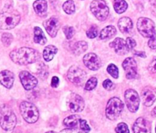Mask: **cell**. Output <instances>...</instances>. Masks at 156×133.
<instances>
[{
	"instance_id": "cell-27",
	"label": "cell",
	"mask_w": 156,
	"mask_h": 133,
	"mask_svg": "<svg viewBox=\"0 0 156 133\" xmlns=\"http://www.w3.org/2000/svg\"><path fill=\"white\" fill-rule=\"evenodd\" d=\"M62 9H63L64 12L68 15H71V14L74 13L76 11V7H75V3L73 0H68L66 2H64L63 6H62Z\"/></svg>"
},
{
	"instance_id": "cell-3",
	"label": "cell",
	"mask_w": 156,
	"mask_h": 133,
	"mask_svg": "<svg viewBox=\"0 0 156 133\" xmlns=\"http://www.w3.org/2000/svg\"><path fill=\"white\" fill-rule=\"evenodd\" d=\"M17 119L12 109L6 105L0 108V125L5 131H11L15 127Z\"/></svg>"
},
{
	"instance_id": "cell-43",
	"label": "cell",
	"mask_w": 156,
	"mask_h": 133,
	"mask_svg": "<svg viewBox=\"0 0 156 133\" xmlns=\"http://www.w3.org/2000/svg\"><path fill=\"white\" fill-rule=\"evenodd\" d=\"M46 133H57V132H56V131H49Z\"/></svg>"
},
{
	"instance_id": "cell-45",
	"label": "cell",
	"mask_w": 156,
	"mask_h": 133,
	"mask_svg": "<svg viewBox=\"0 0 156 133\" xmlns=\"http://www.w3.org/2000/svg\"><path fill=\"white\" fill-rule=\"evenodd\" d=\"M155 131H156V128H155Z\"/></svg>"
},
{
	"instance_id": "cell-42",
	"label": "cell",
	"mask_w": 156,
	"mask_h": 133,
	"mask_svg": "<svg viewBox=\"0 0 156 133\" xmlns=\"http://www.w3.org/2000/svg\"><path fill=\"white\" fill-rule=\"evenodd\" d=\"M152 115L153 116H156V106L155 108L153 109V110H152Z\"/></svg>"
},
{
	"instance_id": "cell-34",
	"label": "cell",
	"mask_w": 156,
	"mask_h": 133,
	"mask_svg": "<svg viewBox=\"0 0 156 133\" xmlns=\"http://www.w3.org/2000/svg\"><path fill=\"white\" fill-rule=\"evenodd\" d=\"M79 128H80L81 130H82V131L86 133L89 132L91 131V128H90V126L87 123L86 120H85V119H80V121H79Z\"/></svg>"
},
{
	"instance_id": "cell-26",
	"label": "cell",
	"mask_w": 156,
	"mask_h": 133,
	"mask_svg": "<svg viewBox=\"0 0 156 133\" xmlns=\"http://www.w3.org/2000/svg\"><path fill=\"white\" fill-rule=\"evenodd\" d=\"M128 5L125 0H114V8L117 13L122 14L127 9Z\"/></svg>"
},
{
	"instance_id": "cell-4",
	"label": "cell",
	"mask_w": 156,
	"mask_h": 133,
	"mask_svg": "<svg viewBox=\"0 0 156 133\" xmlns=\"http://www.w3.org/2000/svg\"><path fill=\"white\" fill-rule=\"evenodd\" d=\"M20 112L24 120L28 123H34L38 120L39 112L34 104L24 101L20 105Z\"/></svg>"
},
{
	"instance_id": "cell-21",
	"label": "cell",
	"mask_w": 156,
	"mask_h": 133,
	"mask_svg": "<svg viewBox=\"0 0 156 133\" xmlns=\"http://www.w3.org/2000/svg\"><path fill=\"white\" fill-rule=\"evenodd\" d=\"M34 41L37 44H41V45H44L47 43V40L46 38L45 35L43 32L42 29L39 27H35L34 29Z\"/></svg>"
},
{
	"instance_id": "cell-17",
	"label": "cell",
	"mask_w": 156,
	"mask_h": 133,
	"mask_svg": "<svg viewBox=\"0 0 156 133\" xmlns=\"http://www.w3.org/2000/svg\"><path fill=\"white\" fill-rule=\"evenodd\" d=\"M15 76L9 70H3L0 72V83L5 88L10 89L13 86Z\"/></svg>"
},
{
	"instance_id": "cell-28",
	"label": "cell",
	"mask_w": 156,
	"mask_h": 133,
	"mask_svg": "<svg viewBox=\"0 0 156 133\" xmlns=\"http://www.w3.org/2000/svg\"><path fill=\"white\" fill-rule=\"evenodd\" d=\"M98 84V79L96 77H91L85 85V90L90 91V90H92L97 87Z\"/></svg>"
},
{
	"instance_id": "cell-1",
	"label": "cell",
	"mask_w": 156,
	"mask_h": 133,
	"mask_svg": "<svg viewBox=\"0 0 156 133\" xmlns=\"http://www.w3.org/2000/svg\"><path fill=\"white\" fill-rule=\"evenodd\" d=\"M9 56L15 64L19 65H28L39 60L40 54L34 49L24 47L12 50Z\"/></svg>"
},
{
	"instance_id": "cell-38",
	"label": "cell",
	"mask_w": 156,
	"mask_h": 133,
	"mask_svg": "<svg viewBox=\"0 0 156 133\" xmlns=\"http://www.w3.org/2000/svg\"><path fill=\"white\" fill-rule=\"evenodd\" d=\"M149 70L151 73H156V57L152 59L149 65Z\"/></svg>"
},
{
	"instance_id": "cell-7",
	"label": "cell",
	"mask_w": 156,
	"mask_h": 133,
	"mask_svg": "<svg viewBox=\"0 0 156 133\" xmlns=\"http://www.w3.org/2000/svg\"><path fill=\"white\" fill-rule=\"evenodd\" d=\"M137 28L140 33L145 38L155 36V24L148 18H140L137 21Z\"/></svg>"
},
{
	"instance_id": "cell-5",
	"label": "cell",
	"mask_w": 156,
	"mask_h": 133,
	"mask_svg": "<svg viewBox=\"0 0 156 133\" xmlns=\"http://www.w3.org/2000/svg\"><path fill=\"white\" fill-rule=\"evenodd\" d=\"M123 102L117 97H113L109 99L106 106V116L111 120H115L120 116L123 109Z\"/></svg>"
},
{
	"instance_id": "cell-6",
	"label": "cell",
	"mask_w": 156,
	"mask_h": 133,
	"mask_svg": "<svg viewBox=\"0 0 156 133\" xmlns=\"http://www.w3.org/2000/svg\"><path fill=\"white\" fill-rule=\"evenodd\" d=\"M93 15L99 20L105 21L109 15V8L104 0H94L90 6Z\"/></svg>"
},
{
	"instance_id": "cell-18",
	"label": "cell",
	"mask_w": 156,
	"mask_h": 133,
	"mask_svg": "<svg viewBox=\"0 0 156 133\" xmlns=\"http://www.w3.org/2000/svg\"><path fill=\"white\" fill-rule=\"evenodd\" d=\"M142 99L146 106H151L156 99V93L151 89H144L142 92Z\"/></svg>"
},
{
	"instance_id": "cell-14",
	"label": "cell",
	"mask_w": 156,
	"mask_h": 133,
	"mask_svg": "<svg viewBox=\"0 0 156 133\" xmlns=\"http://www.w3.org/2000/svg\"><path fill=\"white\" fill-rule=\"evenodd\" d=\"M44 26L46 31L50 37L55 38L60 27V22L56 17H51L44 22Z\"/></svg>"
},
{
	"instance_id": "cell-10",
	"label": "cell",
	"mask_w": 156,
	"mask_h": 133,
	"mask_svg": "<svg viewBox=\"0 0 156 133\" xmlns=\"http://www.w3.org/2000/svg\"><path fill=\"white\" fill-rule=\"evenodd\" d=\"M19 78L21 84L26 90H31L37 85V79L29 72L24 70L19 73Z\"/></svg>"
},
{
	"instance_id": "cell-31",
	"label": "cell",
	"mask_w": 156,
	"mask_h": 133,
	"mask_svg": "<svg viewBox=\"0 0 156 133\" xmlns=\"http://www.w3.org/2000/svg\"><path fill=\"white\" fill-rule=\"evenodd\" d=\"M98 28L96 25L93 24L91 26L89 29L87 31L86 35L88 36V38H94L98 36Z\"/></svg>"
},
{
	"instance_id": "cell-13",
	"label": "cell",
	"mask_w": 156,
	"mask_h": 133,
	"mask_svg": "<svg viewBox=\"0 0 156 133\" xmlns=\"http://www.w3.org/2000/svg\"><path fill=\"white\" fill-rule=\"evenodd\" d=\"M84 64L91 70H97L101 67L102 63L99 57L94 53H88L83 57Z\"/></svg>"
},
{
	"instance_id": "cell-25",
	"label": "cell",
	"mask_w": 156,
	"mask_h": 133,
	"mask_svg": "<svg viewBox=\"0 0 156 133\" xmlns=\"http://www.w3.org/2000/svg\"><path fill=\"white\" fill-rule=\"evenodd\" d=\"M87 49H88V44L83 41H78V42L75 43L73 47H72L73 52L76 55H79L81 54L84 53Z\"/></svg>"
},
{
	"instance_id": "cell-24",
	"label": "cell",
	"mask_w": 156,
	"mask_h": 133,
	"mask_svg": "<svg viewBox=\"0 0 156 133\" xmlns=\"http://www.w3.org/2000/svg\"><path fill=\"white\" fill-rule=\"evenodd\" d=\"M79 121H80V117L79 116L72 115L64 119L63 124L67 128H76L79 123Z\"/></svg>"
},
{
	"instance_id": "cell-22",
	"label": "cell",
	"mask_w": 156,
	"mask_h": 133,
	"mask_svg": "<svg viewBox=\"0 0 156 133\" xmlns=\"http://www.w3.org/2000/svg\"><path fill=\"white\" fill-rule=\"evenodd\" d=\"M117 33L115 27L113 25H109L105 27V28L102 29L101 31L100 32V39L105 40L111 38L114 36Z\"/></svg>"
},
{
	"instance_id": "cell-36",
	"label": "cell",
	"mask_w": 156,
	"mask_h": 133,
	"mask_svg": "<svg viewBox=\"0 0 156 133\" xmlns=\"http://www.w3.org/2000/svg\"><path fill=\"white\" fill-rule=\"evenodd\" d=\"M60 133H86L85 131H83L82 130H79L76 129L75 128H67L66 129L62 130L60 131Z\"/></svg>"
},
{
	"instance_id": "cell-41",
	"label": "cell",
	"mask_w": 156,
	"mask_h": 133,
	"mask_svg": "<svg viewBox=\"0 0 156 133\" xmlns=\"http://www.w3.org/2000/svg\"><path fill=\"white\" fill-rule=\"evenodd\" d=\"M134 54L136 56L138 57H146V54L144 51H135L134 52Z\"/></svg>"
},
{
	"instance_id": "cell-23",
	"label": "cell",
	"mask_w": 156,
	"mask_h": 133,
	"mask_svg": "<svg viewBox=\"0 0 156 133\" xmlns=\"http://www.w3.org/2000/svg\"><path fill=\"white\" fill-rule=\"evenodd\" d=\"M58 49L54 45H48L44 48L43 51V57L46 61H50L53 60L54 55L57 53Z\"/></svg>"
},
{
	"instance_id": "cell-8",
	"label": "cell",
	"mask_w": 156,
	"mask_h": 133,
	"mask_svg": "<svg viewBox=\"0 0 156 133\" xmlns=\"http://www.w3.org/2000/svg\"><path fill=\"white\" fill-rule=\"evenodd\" d=\"M125 101L127 108L131 113H136L140 107V96L138 93L133 89H129L125 92Z\"/></svg>"
},
{
	"instance_id": "cell-11",
	"label": "cell",
	"mask_w": 156,
	"mask_h": 133,
	"mask_svg": "<svg viewBox=\"0 0 156 133\" xmlns=\"http://www.w3.org/2000/svg\"><path fill=\"white\" fill-rule=\"evenodd\" d=\"M69 107L72 113H80L85 108V101L79 94L72 93L69 97Z\"/></svg>"
},
{
	"instance_id": "cell-40",
	"label": "cell",
	"mask_w": 156,
	"mask_h": 133,
	"mask_svg": "<svg viewBox=\"0 0 156 133\" xmlns=\"http://www.w3.org/2000/svg\"><path fill=\"white\" fill-rule=\"evenodd\" d=\"M59 79L57 76H53L51 80V87L53 88H56L59 86Z\"/></svg>"
},
{
	"instance_id": "cell-39",
	"label": "cell",
	"mask_w": 156,
	"mask_h": 133,
	"mask_svg": "<svg viewBox=\"0 0 156 133\" xmlns=\"http://www.w3.org/2000/svg\"><path fill=\"white\" fill-rule=\"evenodd\" d=\"M148 44H149V47H150L151 49H153V50L156 49V38H155V36H153V37H152V38H150L149 42H148Z\"/></svg>"
},
{
	"instance_id": "cell-29",
	"label": "cell",
	"mask_w": 156,
	"mask_h": 133,
	"mask_svg": "<svg viewBox=\"0 0 156 133\" xmlns=\"http://www.w3.org/2000/svg\"><path fill=\"white\" fill-rule=\"evenodd\" d=\"M108 73L111 75L115 79H117L119 76V70L117 68V67L116 65H114V64H109V66L108 67V69H107Z\"/></svg>"
},
{
	"instance_id": "cell-20",
	"label": "cell",
	"mask_w": 156,
	"mask_h": 133,
	"mask_svg": "<svg viewBox=\"0 0 156 133\" xmlns=\"http://www.w3.org/2000/svg\"><path fill=\"white\" fill-rule=\"evenodd\" d=\"M33 7L36 13L40 16L46 14L47 10V2L45 0H37L33 4Z\"/></svg>"
},
{
	"instance_id": "cell-30",
	"label": "cell",
	"mask_w": 156,
	"mask_h": 133,
	"mask_svg": "<svg viewBox=\"0 0 156 133\" xmlns=\"http://www.w3.org/2000/svg\"><path fill=\"white\" fill-rule=\"evenodd\" d=\"M13 41V36L10 33H4L2 35V42L5 47H8L11 44Z\"/></svg>"
},
{
	"instance_id": "cell-15",
	"label": "cell",
	"mask_w": 156,
	"mask_h": 133,
	"mask_svg": "<svg viewBox=\"0 0 156 133\" xmlns=\"http://www.w3.org/2000/svg\"><path fill=\"white\" fill-rule=\"evenodd\" d=\"M133 133H151V125L144 118H138L133 126Z\"/></svg>"
},
{
	"instance_id": "cell-2",
	"label": "cell",
	"mask_w": 156,
	"mask_h": 133,
	"mask_svg": "<svg viewBox=\"0 0 156 133\" xmlns=\"http://www.w3.org/2000/svg\"><path fill=\"white\" fill-rule=\"evenodd\" d=\"M21 16L18 12L11 7L5 8L0 13V29H12L19 23Z\"/></svg>"
},
{
	"instance_id": "cell-32",
	"label": "cell",
	"mask_w": 156,
	"mask_h": 133,
	"mask_svg": "<svg viewBox=\"0 0 156 133\" xmlns=\"http://www.w3.org/2000/svg\"><path fill=\"white\" fill-rule=\"evenodd\" d=\"M64 34L68 40H70L75 35V29L72 26H65L62 28Z\"/></svg>"
},
{
	"instance_id": "cell-37",
	"label": "cell",
	"mask_w": 156,
	"mask_h": 133,
	"mask_svg": "<svg viewBox=\"0 0 156 133\" xmlns=\"http://www.w3.org/2000/svg\"><path fill=\"white\" fill-rule=\"evenodd\" d=\"M126 44H127V46H128V47H129V50H131V49H133L134 47H136V42L135 40L132 38H126Z\"/></svg>"
},
{
	"instance_id": "cell-44",
	"label": "cell",
	"mask_w": 156,
	"mask_h": 133,
	"mask_svg": "<svg viewBox=\"0 0 156 133\" xmlns=\"http://www.w3.org/2000/svg\"><path fill=\"white\" fill-rule=\"evenodd\" d=\"M56 0H50V2H51V3L55 2H56Z\"/></svg>"
},
{
	"instance_id": "cell-35",
	"label": "cell",
	"mask_w": 156,
	"mask_h": 133,
	"mask_svg": "<svg viewBox=\"0 0 156 133\" xmlns=\"http://www.w3.org/2000/svg\"><path fill=\"white\" fill-rule=\"evenodd\" d=\"M103 87L104 88L106 89L107 90H112L115 88V86H114V83L109 79H105L103 82Z\"/></svg>"
},
{
	"instance_id": "cell-9",
	"label": "cell",
	"mask_w": 156,
	"mask_h": 133,
	"mask_svg": "<svg viewBox=\"0 0 156 133\" xmlns=\"http://www.w3.org/2000/svg\"><path fill=\"white\" fill-rule=\"evenodd\" d=\"M67 77L69 79L70 82L76 85H81L86 79V73L79 67L73 66L69 70Z\"/></svg>"
},
{
	"instance_id": "cell-12",
	"label": "cell",
	"mask_w": 156,
	"mask_h": 133,
	"mask_svg": "<svg viewBox=\"0 0 156 133\" xmlns=\"http://www.w3.org/2000/svg\"><path fill=\"white\" fill-rule=\"evenodd\" d=\"M123 70L126 72L127 79H135L137 76L136 62L133 57H127L123 62Z\"/></svg>"
},
{
	"instance_id": "cell-19",
	"label": "cell",
	"mask_w": 156,
	"mask_h": 133,
	"mask_svg": "<svg viewBox=\"0 0 156 133\" xmlns=\"http://www.w3.org/2000/svg\"><path fill=\"white\" fill-rule=\"evenodd\" d=\"M133 24L129 17H123L118 21V28L123 33H129L132 31Z\"/></svg>"
},
{
	"instance_id": "cell-16",
	"label": "cell",
	"mask_w": 156,
	"mask_h": 133,
	"mask_svg": "<svg viewBox=\"0 0 156 133\" xmlns=\"http://www.w3.org/2000/svg\"><path fill=\"white\" fill-rule=\"evenodd\" d=\"M110 47H113L116 53L119 55H124L129 52V47L126 44V41L123 38H117L110 44Z\"/></svg>"
},
{
	"instance_id": "cell-33",
	"label": "cell",
	"mask_w": 156,
	"mask_h": 133,
	"mask_svg": "<svg viewBox=\"0 0 156 133\" xmlns=\"http://www.w3.org/2000/svg\"><path fill=\"white\" fill-rule=\"evenodd\" d=\"M115 131L117 133H129V128L127 125L124 122L119 123L115 128Z\"/></svg>"
}]
</instances>
